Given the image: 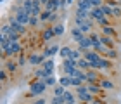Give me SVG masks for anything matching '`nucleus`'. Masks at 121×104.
I'll return each mask as SVG.
<instances>
[{"instance_id":"nucleus-9","label":"nucleus","mask_w":121,"mask_h":104,"mask_svg":"<svg viewBox=\"0 0 121 104\" xmlns=\"http://www.w3.org/2000/svg\"><path fill=\"white\" fill-rule=\"evenodd\" d=\"M60 52V47L59 45H52V47H48L45 52H42L43 56H45L47 59H54V56H56V54H59Z\"/></svg>"},{"instance_id":"nucleus-30","label":"nucleus","mask_w":121,"mask_h":104,"mask_svg":"<svg viewBox=\"0 0 121 104\" xmlns=\"http://www.w3.org/2000/svg\"><path fill=\"white\" fill-rule=\"evenodd\" d=\"M71 50H73V49H69V47H60V57L62 59H68L69 56H71Z\"/></svg>"},{"instance_id":"nucleus-38","label":"nucleus","mask_w":121,"mask_h":104,"mask_svg":"<svg viewBox=\"0 0 121 104\" xmlns=\"http://www.w3.org/2000/svg\"><path fill=\"white\" fill-rule=\"evenodd\" d=\"M112 16L121 18V7H119V5H112Z\"/></svg>"},{"instance_id":"nucleus-23","label":"nucleus","mask_w":121,"mask_h":104,"mask_svg":"<svg viewBox=\"0 0 121 104\" xmlns=\"http://www.w3.org/2000/svg\"><path fill=\"white\" fill-rule=\"evenodd\" d=\"M35 75H36V78H38V80H45V78H47V76H50L52 73H48V71H47V69H43V68L40 66V68H38V69H36V73H35Z\"/></svg>"},{"instance_id":"nucleus-17","label":"nucleus","mask_w":121,"mask_h":104,"mask_svg":"<svg viewBox=\"0 0 121 104\" xmlns=\"http://www.w3.org/2000/svg\"><path fill=\"white\" fill-rule=\"evenodd\" d=\"M74 18H80V19H90L92 16H90V10H85V9H76V14H74Z\"/></svg>"},{"instance_id":"nucleus-36","label":"nucleus","mask_w":121,"mask_h":104,"mask_svg":"<svg viewBox=\"0 0 121 104\" xmlns=\"http://www.w3.org/2000/svg\"><path fill=\"white\" fill-rule=\"evenodd\" d=\"M52 104H66V101H64L62 95H54L52 97Z\"/></svg>"},{"instance_id":"nucleus-43","label":"nucleus","mask_w":121,"mask_h":104,"mask_svg":"<svg viewBox=\"0 0 121 104\" xmlns=\"http://www.w3.org/2000/svg\"><path fill=\"white\" fill-rule=\"evenodd\" d=\"M17 64H19V66H24V64H26V57H24V56H21V57L17 59Z\"/></svg>"},{"instance_id":"nucleus-34","label":"nucleus","mask_w":121,"mask_h":104,"mask_svg":"<svg viewBox=\"0 0 121 104\" xmlns=\"http://www.w3.org/2000/svg\"><path fill=\"white\" fill-rule=\"evenodd\" d=\"M19 38H21V35L17 33V31L12 30V31L9 33V40H10V42H19Z\"/></svg>"},{"instance_id":"nucleus-24","label":"nucleus","mask_w":121,"mask_h":104,"mask_svg":"<svg viewBox=\"0 0 121 104\" xmlns=\"http://www.w3.org/2000/svg\"><path fill=\"white\" fill-rule=\"evenodd\" d=\"M54 36H56V35H54V30H52V28H47V30H43V33H42V38H43L45 42H50Z\"/></svg>"},{"instance_id":"nucleus-46","label":"nucleus","mask_w":121,"mask_h":104,"mask_svg":"<svg viewBox=\"0 0 121 104\" xmlns=\"http://www.w3.org/2000/svg\"><path fill=\"white\" fill-rule=\"evenodd\" d=\"M40 2H42V4H43V7H45V5H47V4H48V0H40Z\"/></svg>"},{"instance_id":"nucleus-26","label":"nucleus","mask_w":121,"mask_h":104,"mask_svg":"<svg viewBox=\"0 0 121 104\" xmlns=\"http://www.w3.org/2000/svg\"><path fill=\"white\" fill-rule=\"evenodd\" d=\"M59 83L62 85V87H66V89H69V87H71V76H68V75L60 76V78H59Z\"/></svg>"},{"instance_id":"nucleus-4","label":"nucleus","mask_w":121,"mask_h":104,"mask_svg":"<svg viewBox=\"0 0 121 104\" xmlns=\"http://www.w3.org/2000/svg\"><path fill=\"white\" fill-rule=\"evenodd\" d=\"M21 49H23V47H21L19 42H12L9 45V49L4 52V56L5 57H12V56H16V54H21Z\"/></svg>"},{"instance_id":"nucleus-31","label":"nucleus","mask_w":121,"mask_h":104,"mask_svg":"<svg viewBox=\"0 0 121 104\" xmlns=\"http://www.w3.org/2000/svg\"><path fill=\"white\" fill-rule=\"evenodd\" d=\"M102 12L106 18H112V5H102Z\"/></svg>"},{"instance_id":"nucleus-19","label":"nucleus","mask_w":121,"mask_h":104,"mask_svg":"<svg viewBox=\"0 0 121 104\" xmlns=\"http://www.w3.org/2000/svg\"><path fill=\"white\" fill-rule=\"evenodd\" d=\"M76 68H80V69L86 71V69H90V63L86 61L85 57H81V59H78V61H76Z\"/></svg>"},{"instance_id":"nucleus-11","label":"nucleus","mask_w":121,"mask_h":104,"mask_svg":"<svg viewBox=\"0 0 121 104\" xmlns=\"http://www.w3.org/2000/svg\"><path fill=\"white\" fill-rule=\"evenodd\" d=\"M42 68L54 75V71H56V61H54V59H45V61L42 63Z\"/></svg>"},{"instance_id":"nucleus-2","label":"nucleus","mask_w":121,"mask_h":104,"mask_svg":"<svg viewBox=\"0 0 121 104\" xmlns=\"http://www.w3.org/2000/svg\"><path fill=\"white\" fill-rule=\"evenodd\" d=\"M76 97H78V101L81 102V104H86V102H92L93 101V94H90L88 92V89H86V85L83 83L81 87H76Z\"/></svg>"},{"instance_id":"nucleus-42","label":"nucleus","mask_w":121,"mask_h":104,"mask_svg":"<svg viewBox=\"0 0 121 104\" xmlns=\"http://www.w3.org/2000/svg\"><path fill=\"white\" fill-rule=\"evenodd\" d=\"M48 21H50L52 24L59 23V16H57V12H52V16H50V19H48Z\"/></svg>"},{"instance_id":"nucleus-5","label":"nucleus","mask_w":121,"mask_h":104,"mask_svg":"<svg viewBox=\"0 0 121 104\" xmlns=\"http://www.w3.org/2000/svg\"><path fill=\"white\" fill-rule=\"evenodd\" d=\"M45 56H43V54H40V56H38V54H30L28 56V63L31 64V66H42V63L45 61Z\"/></svg>"},{"instance_id":"nucleus-37","label":"nucleus","mask_w":121,"mask_h":104,"mask_svg":"<svg viewBox=\"0 0 121 104\" xmlns=\"http://www.w3.org/2000/svg\"><path fill=\"white\" fill-rule=\"evenodd\" d=\"M23 7L28 10V12H31V9H33V0H23Z\"/></svg>"},{"instance_id":"nucleus-28","label":"nucleus","mask_w":121,"mask_h":104,"mask_svg":"<svg viewBox=\"0 0 121 104\" xmlns=\"http://www.w3.org/2000/svg\"><path fill=\"white\" fill-rule=\"evenodd\" d=\"M45 83H47L48 87H56V85L59 83V80H57L54 75H50V76H47V78H45Z\"/></svg>"},{"instance_id":"nucleus-12","label":"nucleus","mask_w":121,"mask_h":104,"mask_svg":"<svg viewBox=\"0 0 121 104\" xmlns=\"http://www.w3.org/2000/svg\"><path fill=\"white\" fill-rule=\"evenodd\" d=\"M90 16H92V19L95 21V23H97L99 19L106 18V16H104V12H102V7H93V9L90 10Z\"/></svg>"},{"instance_id":"nucleus-14","label":"nucleus","mask_w":121,"mask_h":104,"mask_svg":"<svg viewBox=\"0 0 121 104\" xmlns=\"http://www.w3.org/2000/svg\"><path fill=\"white\" fill-rule=\"evenodd\" d=\"M47 10H52V12H57L60 10V0H48V4L45 5Z\"/></svg>"},{"instance_id":"nucleus-7","label":"nucleus","mask_w":121,"mask_h":104,"mask_svg":"<svg viewBox=\"0 0 121 104\" xmlns=\"http://www.w3.org/2000/svg\"><path fill=\"white\" fill-rule=\"evenodd\" d=\"M86 81H88V83H97V81H100L97 69H86Z\"/></svg>"},{"instance_id":"nucleus-21","label":"nucleus","mask_w":121,"mask_h":104,"mask_svg":"<svg viewBox=\"0 0 121 104\" xmlns=\"http://www.w3.org/2000/svg\"><path fill=\"white\" fill-rule=\"evenodd\" d=\"M100 42H102L106 47H109V49H114V40H112L111 36H107V35H100Z\"/></svg>"},{"instance_id":"nucleus-10","label":"nucleus","mask_w":121,"mask_h":104,"mask_svg":"<svg viewBox=\"0 0 121 104\" xmlns=\"http://www.w3.org/2000/svg\"><path fill=\"white\" fill-rule=\"evenodd\" d=\"M2 68H5L9 73H16V71H17V68H19V64L16 63V61H12V59H9V61H5V63L2 64Z\"/></svg>"},{"instance_id":"nucleus-16","label":"nucleus","mask_w":121,"mask_h":104,"mask_svg":"<svg viewBox=\"0 0 121 104\" xmlns=\"http://www.w3.org/2000/svg\"><path fill=\"white\" fill-rule=\"evenodd\" d=\"M78 49H80V50H90V49H92L90 36H85L81 42H78Z\"/></svg>"},{"instance_id":"nucleus-33","label":"nucleus","mask_w":121,"mask_h":104,"mask_svg":"<svg viewBox=\"0 0 121 104\" xmlns=\"http://www.w3.org/2000/svg\"><path fill=\"white\" fill-rule=\"evenodd\" d=\"M50 16H52V10L43 9V12L40 14V21H48V19H50Z\"/></svg>"},{"instance_id":"nucleus-13","label":"nucleus","mask_w":121,"mask_h":104,"mask_svg":"<svg viewBox=\"0 0 121 104\" xmlns=\"http://www.w3.org/2000/svg\"><path fill=\"white\" fill-rule=\"evenodd\" d=\"M71 36H73V40H74V42H81V40H83V38H85L86 35H85V33H83V31H81L80 28H76V26H74V28L71 30Z\"/></svg>"},{"instance_id":"nucleus-32","label":"nucleus","mask_w":121,"mask_h":104,"mask_svg":"<svg viewBox=\"0 0 121 104\" xmlns=\"http://www.w3.org/2000/svg\"><path fill=\"white\" fill-rule=\"evenodd\" d=\"M83 83H85V81L81 78H74V76H71V87H74V89H76V87H81Z\"/></svg>"},{"instance_id":"nucleus-1","label":"nucleus","mask_w":121,"mask_h":104,"mask_svg":"<svg viewBox=\"0 0 121 104\" xmlns=\"http://www.w3.org/2000/svg\"><path fill=\"white\" fill-rule=\"evenodd\" d=\"M47 83H45V80H35V81H31L30 83V97H42L43 94H45V90H47Z\"/></svg>"},{"instance_id":"nucleus-27","label":"nucleus","mask_w":121,"mask_h":104,"mask_svg":"<svg viewBox=\"0 0 121 104\" xmlns=\"http://www.w3.org/2000/svg\"><path fill=\"white\" fill-rule=\"evenodd\" d=\"M102 56L107 57V59H109V57H111V59H116V57H118V50H116V49H107V50L104 52Z\"/></svg>"},{"instance_id":"nucleus-22","label":"nucleus","mask_w":121,"mask_h":104,"mask_svg":"<svg viewBox=\"0 0 121 104\" xmlns=\"http://www.w3.org/2000/svg\"><path fill=\"white\" fill-rule=\"evenodd\" d=\"M99 85H100L104 90H112V89H114V83H112L111 80H107V78L100 80V81H99Z\"/></svg>"},{"instance_id":"nucleus-41","label":"nucleus","mask_w":121,"mask_h":104,"mask_svg":"<svg viewBox=\"0 0 121 104\" xmlns=\"http://www.w3.org/2000/svg\"><path fill=\"white\" fill-rule=\"evenodd\" d=\"M0 80H2V81H7V69H5V68L0 69Z\"/></svg>"},{"instance_id":"nucleus-39","label":"nucleus","mask_w":121,"mask_h":104,"mask_svg":"<svg viewBox=\"0 0 121 104\" xmlns=\"http://www.w3.org/2000/svg\"><path fill=\"white\" fill-rule=\"evenodd\" d=\"M97 23H99V24H100V26H102V28H104V26H109V24H111V23H109V18H102V19H99V21H97Z\"/></svg>"},{"instance_id":"nucleus-20","label":"nucleus","mask_w":121,"mask_h":104,"mask_svg":"<svg viewBox=\"0 0 121 104\" xmlns=\"http://www.w3.org/2000/svg\"><path fill=\"white\" fill-rule=\"evenodd\" d=\"M52 30H54V35L56 36H62L64 35V24L62 23H56L52 26Z\"/></svg>"},{"instance_id":"nucleus-44","label":"nucleus","mask_w":121,"mask_h":104,"mask_svg":"<svg viewBox=\"0 0 121 104\" xmlns=\"http://www.w3.org/2000/svg\"><path fill=\"white\" fill-rule=\"evenodd\" d=\"M33 104H47V101L43 99V97H38V99H36L35 102H33Z\"/></svg>"},{"instance_id":"nucleus-45","label":"nucleus","mask_w":121,"mask_h":104,"mask_svg":"<svg viewBox=\"0 0 121 104\" xmlns=\"http://www.w3.org/2000/svg\"><path fill=\"white\" fill-rule=\"evenodd\" d=\"M86 104H102V102H100V101H97V99H93L92 102H86Z\"/></svg>"},{"instance_id":"nucleus-48","label":"nucleus","mask_w":121,"mask_h":104,"mask_svg":"<svg viewBox=\"0 0 121 104\" xmlns=\"http://www.w3.org/2000/svg\"><path fill=\"white\" fill-rule=\"evenodd\" d=\"M118 5H119V7H121V0H119V2H118Z\"/></svg>"},{"instance_id":"nucleus-40","label":"nucleus","mask_w":121,"mask_h":104,"mask_svg":"<svg viewBox=\"0 0 121 104\" xmlns=\"http://www.w3.org/2000/svg\"><path fill=\"white\" fill-rule=\"evenodd\" d=\"M38 21H40V18H38V16H31V19H30V26H38Z\"/></svg>"},{"instance_id":"nucleus-3","label":"nucleus","mask_w":121,"mask_h":104,"mask_svg":"<svg viewBox=\"0 0 121 104\" xmlns=\"http://www.w3.org/2000/svg\"><path fill=\"white\" fill-rule=\"evenodd\" d=\"M74 69H76V61H73V59H69V57L62 61V71H64V75L73 76Z\"/></svg>"},{"instance_id":"nucleus-25","label":"nucleus","mask_w":121,"mask_h":104,"mask_svg":"<svg viewBox=\"0 0 121 104\" xmlns=\"http://www.w3.org/2000/svg\"><path fill=\"white\" fill-rule=\"evenodd\" d=\"M78 7L80 9H85V10H92L93 5H92L90 0H78Z\"/></svg>"},{"instance_id":"nucleus-6","label":"nucleus","mask_w":121,"mask_h":104,"mask_svg":"<svg viewBox=\"0 0 121 104\" xmlns=\"http://www.w3.org/2000/svg\"><path fill=\"white\" fill-rule=\"evenodd\" d=\"M10 26H12V30H14V31H17L19 35H24V33H26V26H24V24H21L16 18H10Z\"/></svg>"},{"instance_id":"nucleus-15","label":"nucleus","mask_w":121,"mask_h":104,"mask_svg":"<svg viewBox=\"0 0 121 104\" xmlns=\"http://www.w3.org/2000/svg\"><path fill=\"white\" fill-rule=\"evenodd\" d=\"M102 35H107V36H111V38H118V31L114 30V26H104L102 28Z\"/></svg>"},{"instance_id":"nucleus-29","label":"nucleus","mask_w":121,"mask_h":104,"mask_svg":"<svg viewBox=\"0 0 121 104\" xmlns=\"http://www.w3.org/2000/svg\"><path fill=\"white\" fill-rule=\"evenodd\" d=\"M68 90L66 87H62L60 83H57L56 87H54V95H64V92Z\"/></svg>"},{"instance_id":"nucleus-8","label":"nucleus","mask_w":121,"mask_h":104,"mask_svg":"<svg viewBox=\"0 0 121 104\" xmlns=\"http://www.w3.org/2000/svg\"><path fill=\"white\" fill-rule=\"evenodd\" d=\"M86 89H88V92L93 94V95H102L104 94V89L99 83H88V85H86Z\"/></svg>"},{"instance_id":"nucleus-47","label":"nucleus","mask_w":121,"mask_h":104,"mask_svg":"<svg viewBox=\"0 0 121 104\" xmlns=\"http://www.w3.org/2000/svg\"><path fill=\"white\" fill-rule=\"evenodd\" d=\"M66 2H68V5H71V4L74 2V0H66Z\"/></svg>"},{"instance_id":"nucleus-18","label":"nucleus","mask_w":121,"mask_h":104,"mask_svg":"<svg viewBox=\"0 0 121 104\" xmlns=\"http://www.w3.org/2000/svg\"><path fill=\"white\" fill-rule=\"evenodd\" d=\"M62 97H64V101L68 102V104H76V99H78L76 94H73V92H69V90H66Z\"/></svg>"},{"instance_id":"nucleus-35","label":"nucleus","mask_w":121,"mask_h":104,"mask_svg":"<svg viewBox=\"0 0 121 104\" xmlns=\"http://www.w3.org/2000/svg\"><path fill=\"white\" fill-rule=\"evenodd\" d=\"M10 31H12V26H10V23L2 24V35H9Z\"/></svg>"}]
</instances>
